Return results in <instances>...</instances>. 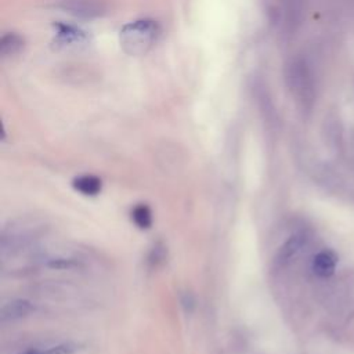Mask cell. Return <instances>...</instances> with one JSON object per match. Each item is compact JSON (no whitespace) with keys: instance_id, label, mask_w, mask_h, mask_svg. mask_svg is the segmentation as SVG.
Masks as SVG:
<instances>
[{"instance_id":"3","label":"cell","mask_w":354,"mask_h":354,"mask_svg":"<svg viewBox=\"0 0 354 354\" xmlns=\"http://www.w3.org/2000/svg\"><path fill=\"white\" fill-rule=\"evenodd\" d=\"M59 7L66 12L82 18H95L102 15L106 10L102 0H62Z\"/></svg>"},{"instance_id":"6","label":"cell","mask_w":354,"mask_h":354,"mask_svg":"<svg viewBox=\"0 0 354 354\" xmlns=\"http://www.w3.org/2000/svg\"><path fill=\"white\" fill-rule=\"evenodd\" d=\"M72 185L76 191H79L83 195H88V196L98 195L101 192V188H102L101 180L95 176H91V174L76 177L72 181Z\"/></svg>"},{"instance_id":"12","label":"cell","mask_w":354,"mask_h":354,"mask_svg":"<svg viewBox=\"0 0 354 354\" xmlns=\"http://www.w3.org/2000/svg\"><path fill=\"white\" fill-rule=\"evenodd\" d=\"M48 266L51 268H57V270H69L73 268L76 266V263H73L72 260H65V259H58V260H51L48 263Z\"/></svg>"},{"instance_id":"9","label":"cell","mask_w":354,"mask_h":354,"mask_svg":"<svg viewBox=\"0 0 354 354\" xmlns=\"http://www.w3.org/2000/svg\"><path fill=\"white\" fill-rule=\"evenodd\" d=\"M131 220L134 221V224L141 228V230H147L151 227L152 224V213L151 209L147 205H137L133 210H131Z\"/></svg>"},{"instance_id":"10","label":"cell","mask_w":354,"mask_h":354,"mask_svg":"<svg viewBox=\"0 0 354 354\" xmlns=\"http://www.w3.org/2000/svg\"><path fill=\"white\" fill-rule=\"evenodd\" d=\"M301 245H303V238H301V235H293V236H290L286 242H285V245L281 248V250H279V253H278V261H288L289 259H292L296 253H297V250L301 248Z\"/></svg>"},{"instance_id":"8","label":"cell","mask_w":354,"mask_h":354,"mask_svg":"<svg viewBox=\"0 0 354 354\" xmlns=\"http://www.w3.org/2000/svg\"><path fill=\"white\" fill-rule=\"evenodd\" d=\"M79 350V346L75 343H61L47 348H30L19 354H75Z\"/></svg>"},{"instance_id":"2","label":"cell","mask_w":354,"mask_h":354,"mask_svg":"<svg viewBox=\"0 0 354 354\" xmlns=\"http://www.w3.org/2000/svg\"><path fill=\"white\" fill-rule=\"evenodd\" d=\"M286 82L290 91L300 100L308 101L313 95V82L307 64L303 59H293L286 68Z\"/></svg>"},{"instance_id":"11","label":"cell","mask_w":354,"mask_h":354,"mask_svg":"<svg viewBox=\"0 0 354 354\" xmlns=\"http://www.w3.org/2000/svg\"><path fill=\"white\" fill-rule=\"evenodd\" d=\"M58 36L61 39L62 43H72V41H79L83 37V33H80L79 30L71 28V26H59V32Z\"/></svg>"},{"instance_id":"5","label":"cell","mask_w":354,"mask_h":354,"mask_svg":"<svg viewBox=\"0 0 354 354\" xmlns=\"http://www.w3.org/2000/svg\"><path fill=\"white\" fill-rule=\"evenodd\" d=\"M337 263V257L330 250L319 252L313 260V270L319 277H329L333 274Z\"/></svg>"},{"instance_id":"7","label":"cell","mask_w":354,"mask_h":354,"mask_svg":"<svg viewBox=\"0 0 354 354\" xmlns=\"http://www.w3.org/2000/svg\"><path fill=\"white\" fill-rule=\"evenodd\" d=\"M24 47V39L14 33V32H8L6 33L1 40H0V54L3 57H10L17 54L21 48Z\"/></svg>"},{"instance_id":"1","label":"cell","mask_w":354,"mask_h":354,"mask_svg":"<svg viewBox=\"0 0 354 354\" xmlns=\"http://www.w3.org/2000/svg\"><path fill=\"white\" fill-rule=\"evenodd\" d=\"M159 25L151 19H138L120 29V46L130 55L145 54L159 36Z\"/></svg>"},{"instance_id":"4","label":"cell","mask_w":354,"mask_h":354,"mask_svg":"<svg viewBox=\"0 0 354 354\" xmlns=\"http://www.w3.org/2000/svg\"><path fill=\"white\" fill-rule=\"evenodd\" d=\"M32 311H33V304L30 301L22 300V299L11 300V301L3 304L1 311H0V319L3 322L19 319V318L29 315Z\"/></svg>"}]
</instances>
